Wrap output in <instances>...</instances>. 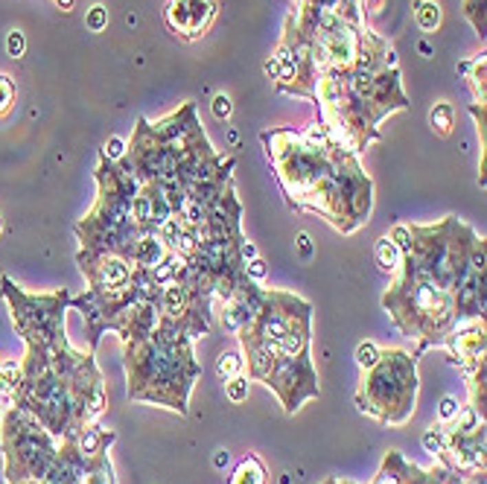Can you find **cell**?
<instances>
[{
  "mask_svg": "<svg viewBox=\"0 0 487 484\" xmlns=\"http://www.w3.org/2000/svg\"><path fill=\"white\" fill-rule=\"evenodd\" d=\"M96 181H100V198L76 225L82 254H117L129 260L131 245L146 233L131 219V202L140 184L123 164H114L108 158H100Z\"/></svg>",
  "mask_w": 487,
  "mask_h": 484,
  "instance_id": "3",
  "label": "cell"
},
{
  "mask_svg": "<svg viewBox=\"0 0 487 484\" xmlns=\"http://www.w3.org/2000/svg\"><path fill=\"white\" fill-rule=\"evenodd\" d=\"M12 103H15V85H12L6 73H0V114H6Z\"/></svg>",
  "mask_w": 487,
  "mask_h": 484,
  "instance_id": "26",
  "label": "cell"
},
{
  "mask_svg": "<svg viewBox=\"0 0 487 484\" xmlns=\"http://www.w3.org/2000/svg\"><path fill=\"white\" fill-rule=\"evenodd\" d=\"M266 275H269V266H266L263 257H254V260H248V263H246V277H248V280L257 283V280H263Z\"/></svg>",
  "mask_w": 487,
  "mask_h": 484,
  "instance_id": "30",
  "label": "cell"
},
{
  "mask_svg": "<svg viewBox=\"0 0 487 484\" xmlns=\"http://www.w3.org/2000/svg\"><path fill=\"white\" fill-rule=\"evenodd\" d=\"M263 297H266V292L257 286V283L248 280V277H242L239 286L234 289V295H230L228 301H222L225 304V313H222L225 330L239 333L246 324H251L254 315H257L260 306H263Z\"/></svg>",
  "mask_w": 487,
  "mask_h": 484,
  "instance_id": "11",
  "label": "cell"
},
{
  "mask_svg": "<svg viewBox=\"0 0 487 484\" xmlns=\"http://www.w3.org/2000/svg\"><path fill=\"white\" fill-rule=\"evenodd\" d=\"M242 365H246V359H242L237 350H225L222 356L216 359V377L219 379H230V377H237V374H242Z\"/></svg>",
  "mask_w": 487,
  "mask_h": 484,
  "instance_id": "19",
  "label": "cell"
},
{
  "mask_svg": "<svg viewBox=\"0 0 487 484\" xmlns=\"http://www.w3.org/2000/svg\"><path fill=\"white\" fill-rule=\"evenodd\" d=\"M415 15H418L420 30L435 32L437 23H441V6L435 0H415Z\"/></svg>",
  "mask_w": 487,
  "mask_h": 484,
  "instance_id": "18",
  "label": "cell"
},
{
  "mask_svg": "<svg viewBox=\"0 0 487 484\" xmlns=\"http://www.w3.org/2000/svg\"><path fill=\"white\" fill-rule=\"evenodd\" d=\"M266 386H269L289 414H295L303 400H312L318 397V374L312 368V359L307 356H277V362L272 368V374L266 377Z\"/></svg>",
  "mask_w": 487,
  "mask_h": 484,
  "instance_id": "7",
  "label": "cell"
},
{
  "mask_svg": "<svg viewBox=\"0 0 487 484\" xmlns=\"http://www.w3.org/2000/svg\"><path fill=\"white\" fill-rule=\"evenodd\" d=\"M446 347H449V362L453 365H461L467 374L473 368H479L484 362V318L458 324L449 333Z\"/></svg>",
  "mask_w": 487,
  "mask_h": 484,
  "instance_id": "10",
  "label": "cell"
},
{
  "mask_svg": "<svg viewBox=\"0 0 487 484\" xmlns=\"http://www.w3.org/2000/svg\"><path fill=\"white\" fill-rule=\"evenodd\" d=\"M62 438L50 435L27 408L12 403L0 420V450L6 458V481H41L58 455Z\"/></svg>",
  "mask_w": 487,
  "mask_h": 484,
  "instance_id": "5",
  "label": "cell"
},
{
  "mask_svg": "<svg viewBox=\"0 0 487 484\" xmlns=\"http://www.w3.org/2000/svg\"><path fill=\"white\" fill-rule=\"evenodd\" d=\"M166 245L158 240V233L149 231V233H143V237L131 245V254H129V263L135 266V269H155L161 260L166 257Z\"/></svg>",
  "mask_w": 487,
  "mask_h": 484,
  "instance_id": "12",
  "label": "cell"
},
{
  "mask_svg": "<svg viewBox=\"0 0 487 484\" xmlns=\"http://www.w3.org/2000/svg\"><path fill=\"white\" fill-rule=\"evenodd\" d=\"M126 374L131 400L187 414L190 391L202 374V365L193 359L190 336L158 324L149 339L126 344Z\"/></svg>",
  "mask_w": 487,
  "mask_h": 484,
  "instance_id": "1",
  "label": "cell"
},
{
  "mask_svg": "<svg viewBox=\"0 0 487 484\" xmlns=\"http://www.w3.org/2000/svg\"><path fill=\"white\" fill-rule=\"evenodd\" d=\"M403 476H406V458L400 452H388L371 484H403Z\"/></svg>",
  "mask_w": 487,
  "mask_h": 484,
  "instance_id": "16",
  "label": "cell"
},
{
  "mask_svg": "<svg viewBox=\"0 0 487 484\" xmlns=\"http://www.w3.org/2000/svg\"><path fill=\"white\" fill-rule=\"evenodd\" d=\"M216 15V0H169L166 23L184 39H199Z\"/></svg>",
  "mask_w": 487,
  "mask_h": 484,
  "instance_id": "9",
  "label": "cell"
},
{
  "mask_svg": "<svg viewBox=\"0 0 487 484\" xmlns=\"http://www.w3.org/2000/svg\"><path fill=\"white\" fill-rule=\"evenodd\" d=\"M114 432H105L102 426H85L79 435H76V446H79V452L85 458H100V455H108V446L114 443Z\"/></svg>",
  "mask_w": 487,
  "mask_h": 484,
  "instance_id": "13",
  "label": "cell"
},
{
  "mask_svg": "<svg viewBox=\"0 0 487 484\" xmlns=\"http://www.w3.org/2000/svg\"><path fill=\"white\" fill-rule=\"evenodd\" d=\"M418 50H420L423 56H432V44H429V41H420V44H418Z\"/></svg>",
  "mask_w": 487,
  "mask_h": 484,
  "instance_id": "36",
  "label": "cell"
},
{
  "mask_svg": "<svg viewBox=\"0 0 487 484\" xmlns=\"http://www.w3.org/2000/svg\"><path fill=\"white\" fill-rule=\"evenodd\" d=\"M324 484H353V481H338V478H327Z\"/></svg>",
  "mask_w": 487,
  "mask_h": 484,
  "instance_id": "37",
  "label": "cell"
},
{
  "mask_svg": "<svg viewBox=\"0 0 487 484\" xmlns=\"http://www.w3.org/2000/svg\"><path fill=\"white\" fill-rule=\"evenodd\" d=\"M0 231H3V216H0Z\"/></svg>",
  "mask_w": 487,
  "mask_h": 484,
  "instance_id": "39",
  "label": "cell"
},
{
  "mask_svg": "<svg viewBox=\"0 0 487 484\" xmlns=\"http://www.w3.org/2000/svg\"><path fill=\"white\" fill-rule=\"evenodd\" d=\"M464 9H467V18H470V23L476 27V32L484 39V0H464Z\"/></svg>",
  "mask_w": 487,
  "mask_h": 484,
  "instance_id": "23",
  "label": "cell"
},
{
  "mask_svg": "<svg viewBox=\"0 0 487 484\" xmlns=\"http://www.w3.org/2000/svg\"><path fill=\"white\" fill-rule=\"evenodd\" d=\"M298 254H301L303 260L312 257V240H310V233H298Z\"/></svg>",
  "mask_w": 487,
  "mask_h": 484,
  "instance_id": "33",
  "label": "cell"
},
{
  "mask_svg": "<svg viewBox=\"0 0 487 484\" xmlns=\"http://www.w3.org/2000/svg\"><path fill=\"white\" fill-rule=\"evenodd\" d=\"M228 484H269V473H266V467L257 455H246L237 464L234 476H230Z\"/></svg>",
  "mask_w": 487,
  "mask_h": 484,
  "instance_id": "14",
  "label": "cell"
},
{
  "mask_svg": "<svg viewBox=\"0 0 487 484\" xmlns=\"http://www.w3.org/2000/svg\"><path fill=\"white\" fill-rule=\"evenodd\" d=\"M374 257H376V266H380L382 271H388V275H394V271L400 269V263H403V251L391 242V237H380L374 245Z\"/></svg>",
  "mask_w": 487,
  "mask_h": 484,
  "instance_id": "15",
  "label": "cell"
},
{
  "mask_svg": "<svg viewBox=\"0 0 487 484\" xmlns=\"http://www.w3.org/2000/svg\"><path fill=\"white\" fill-rule=\"evenodd\" d=\"M21 484H39V481H35V478H30V481H21Z\"/></svg>",
  "mask_w": 487,
  "mask_h": 484,
  "instance_id": "38",
  "label": "cell"
},
{
  "mask_svg": "<svg viewBox=\"0 0 487 484\" xmlns=\"http://www.w3.org/2000/svg\"><path fill=\"white\" fill-rule=\"evenodd\" d=\"M23 50H27V39H23V32H21V30H12V32L6 35V53H9L12 59H21Z\"/></svg>",
  "mask_w": 487,
  "mask_h": 484,
  "instance_id": "27",
  "label": "cell"
},
{
  "mask_svg": "<svg viewBox=\"0 0 487 484\" xmlns=\"http://www.w3.org/2000/svg\"><path fill=\"white\" fill-rule=\"evenodd\" d=\"M382 306L391 313L406 339H418L420 350L432 344H446L449 333L458 327L453 292L403 254V263L394 271V283L385 292Z\"/></svg>",
  "mask_w": 487,
  "mask_h": 484,
  "instance_id": "2",
  "label": "cell"
},
{
  "mask_svg": "<svg viewBox=\"0 0 487 484\" xmlns=\"http://www.w3.org/2000/svg\"><path fill=\"white\" fill-rule=\"evenodd\" d=\"M453 117H455V111L449 103H437L432 111H429V123H432V129L437 134H449L453 131Z\"/></svg>",
  "mask_w": 487,
  "mask_h": 484,
  "instance_id": "20",
  "label": "cell"
},
{
  "mask_svg": "<svg viewBox=\"0 0 487 484\" xmlns=\"http://www.w3.org/2000/svg\"><path fill=\"white\" fill-rule=\"evenodd\" d=\"M79 484H114V467H111V461H108V455L94 458L88 473L82 476Z\"/></svg>",
  "mask_w": 487,
  "mask_h": 484,
  "instance_id": "17",
  "label": "cell"
},
{
  "mask_svg": "<svg viewBox=\"0 0 487 484\" xmlns=\"http://www.w3.org/2000/svg\"><path fill=\"white\" fill-rule=\"evenodd\" d=\"M91 289H126L131 283V263L117 254H76Z\"/></svg>",
  "mask_w": 487,
  "mask_h": 484,
  "instance_id": "8",
  "label": "cell"
},
{
  "mask_svg": "<svg viewBox=\"0 0 487 484\" xmlns=\"http://www.w3.org/2000/svg\"><path fill=\"white\" fill-rule=\"evenodd\" d=\"M0 292L12 309L18 333L27 341V347H53L65 339V309L70 304L67 289H58L50 295H30L12 283V277H0Z\"/></svg>",
  "mask_w": 487,
  "mask_h": 484,
  "instance_id": "6",
  "label": "cell"
},
{
  "mask_svg": "<svg viewBox=\"0 0 487 484\" xmlns=\"http://www.w3.org/2000/svg\"><path fill=\"white\" fill-rule=\"evenodd\" d=\"M248 386H251V379L246 374H237V377H230L225 382V394H228V400L230 403H246L248 400Z\"/></svg>",
  "mask_w": 487,
  "mask_h": 484,
  "instance_id": "21",
  "label": "cell"
},
{
  "mask_svg": "<svg viewBox=\"0 0 487 484\" xmlns=\"http://www.w3.org/2000/svg\"><path fill=\"white\" fill-rule=\"evenodd\" d=\"M266 73H269L272 79H277V59H274V56H272L269 61H266Z\"/></svg>",
  "mask_w": 487,
  "mask_h": 484,
  "instance_id": "35",
  "label": "cell"
},
{
  "mask_svg": "<svg viewBox=\"0 0 487 484\" xmlns=\"http://www.w3.org/2000/svg\"><path fill=\"white\" fill-rule=\"evenodd\" d=\"M228 461H230L228 450H216V455H213V467H216V470H225V467H228Z\"/></svg>",
  "mask_w": 487,
  "mask_h": 484,
  "instance_id": "34",
  "label": "cell"
},
{
  "mask_svg": "<svg viewBox=\"0 0 487 484\" xmlns=\"http://www.w3.org/2000/svg\"><path fill=\"white\" fill-rule=\"evenodd\" d=\"M423 450L429 452V455H441V450H444V432L441 429H429L423 435Z\"/></svg>",
  "mask_w": 487,
  "mask_h": 484,
  "instance_id": "28",
  "label": "cell"
},
{
  "mask_svg": "<svg viewBox=\"0 0 487 484\" xmlns=\"http://www.w3.org/2000/svg\"><path fill=\"white\" fill-rule=\"evenodd\" d=\"M85 27H88L91 32H102V30L108 27V9L96 3V6L88 12V15H85Z\"/></svg>",
  "mask_w": 487,
  "mask_h": 484,
  "instance_id": "24",
  "label": "cell"
},
{
  "mask_svg": "<svg viewBox=\"0 0 487 484\" xmlns=\"http://www.w3.org/2000/svg\"><path fill=\"white\" fill-rule=\"evenodd\" d=\"M473 76H470V85H473V94H476V99L484 105V56L473 61Z\"/></svg>",
  "mask_w": 487,
  "mask_h": 484,
  "instance_id": "25",
  "label": "cell"
},
{
  "mask_svg": "<svg viewBox=\"0 0 487 484\" xmlns=\"http://www.w3.org/2000/svg\"><path fill=\"white\" fill-rule=\"evenodd\" d=\"M418 400V359L403 350H380L376 365L362 370L356 394L359 412L388 426H403L415 414Z\"/></svg>",
  "mask_w": 487,
  "mask_h": 484,
  "instance_id": "4",
  "label": "cell"
},
{
  "mask_svg": "<svg viewBox=\"0 0 487 484\" xmlns=\"http://www.w3.org/2000/svg\"><path fill=\"white\" fill-rule=\"evenodd\" d=\"M376 359H380V347H376L374 341H362V344L356 347V365H359L362 370L374 368Z\"/></svg>",
  "mask_w": 487,
  "mask_h": 484,
  "instance_id": "22",
  "label": "cell"
},
{
  "mask_svg": "<svg viewBox=\"0 0 487 484\" xmlns=\"http://www.w3.org/2000/svg\"><path fill=\"white\" fill-rule=\"evenodd\" d=\"M210 108H213V117H216V120H228L230 111H234V105H230V99H228L225 94H216Z\"/></svg>",
  "mask_w": 487,
  "mask_h": 484,
  "instance_id": "32",
  "label": "cell"
},
{
  "mask_svg": "<svg viewBox=\"0 0 487 484\" xmlns=\"http://www.w3.org/2000/svg\"><path fill=\"white\" fill-rule=\"evenodd\" d=\"M123 155H126V140H120V138H108L105 140V146H102V158H108V160H123Z\"/></svg>",
  "mask_w": 487,
  "mask_h": 484,
  "instance_id": "29",
  "label": "cell"
},
{
  "mask_svg": "<svg viewBox=\"0 0 487 484\" xmlns=\"http://www.w3.org/2000/svg\"><path fill=\"white\" fill-rule=\"evenodd\" d=\"M458 408H461V406H458L455 397H444L441 406H437V420H441V423H449V420L458 414Z\"/></svg>",
  "mask_w": 487,
  "mask_h": 484,
  "instance_id": "31",
  "label": "cell"
}]
</instances>
